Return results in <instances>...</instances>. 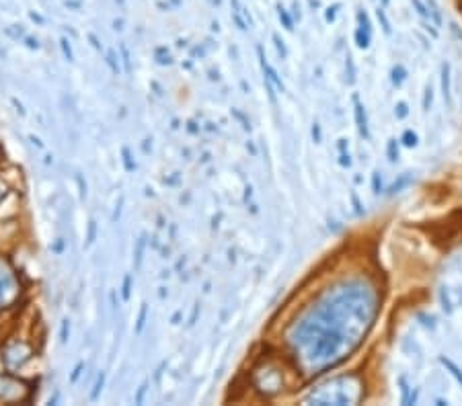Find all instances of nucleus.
Masks as SVG:
<instances>
[{
    "label": "nucleus",
    "instance_id": "obj_15",
    "mask_svg": "<svg viewBox=\"0 0 462 406\" xmlns=\"http://www.w3.org/2000/svg\"><path fill=\"white\" fill-rule=\"evenodd\" d=\"M396 115H399V117H405V115H407V105H405V103L399 105V111H396Z\"/></svg>",
    "mask_w": 462,
    "mask_h": 406
},
{
    "label": "nucleus",
    "instance_id": "obj_16",
    "mask_svg": "<svg viewBox=\"0 0 462 406\" xmlns=\"http://www.w3.org/2000/svg\"><path fill=\"white\" fill-rule=\"evenodd\" d=\"M335 10H337V6H333V8L327 10V21H333V19H335Z\"/></svg>",
    "mask_w": 462,
    "mask_h": 406
},
{
    "label": "nucleus",
    "instance_id": "obj_12",
    "mask_svg": "<svg viewBox=\"0 0 462 406\" xmlns=\"http://www.w3.org/2000/svg\"><path fill=\"white\" fill-rule=\"evenodd\" d=\"M429 105H432V87H427V89H425V101H423L425 111L429 109Z\"/></svg>",
    "mask_w": 462,
    "mask_h": 406
},
{
    "label": "nucleus",
    "instance_id": "obj_13",
    "mask_svg": "<svg viewBox=\"0 0 462 406\" xmlns=\"http://www.w3.org/2000/svg\"><path fill=\"white\" fill-rule=\"evenodd\" d=\"M372 185H374V193H380V175L376 173L374 179H372Z\"/></svg>",
    "mask_w": 462,
    "mask_h": 406
},
{
    "label": "nucleus",
    "instance_id": "obj_3",
    "mask_svg": "<svg viewBox=\"0 0 462 406\" xmlns=\"http://www.w3.org/2000/svg\"><path fill=\"white\" fill-rule=\"evenodd\" d=\"M442 90H444V99L450 105L452 103V97H450V66L444 64L442 66Z\"/></svg>",
    "mask_w": 462,
    "mask_h": 406
},
{
    "label": "nucleus",
    "instance_id": "obj_5",
    "mask_svg": "<svg viewBox=\"0 0 462 406\" xmlns=\"http://www.w3.org/2000/svg\"><path fill=\"white\" fill-rule=\"evenodd\" d=\"M439 361H442L444 363V365H446V369H450V373H452V376L458 380V383H460V386H462V371L454 365V363L452 361H450V359H446V357H442V359H439Z\"/></svg>",
    "mask_w": 462,
    "mask_h": 406
},
{
    "label": "nucleus",
    "instance_id": "obj_1",
    "mask_svg": "<svg viewBox=\"0 0 462 406\" xmlns=\"http://www.w3.org/2000/svg\"><path fill=\"white\" fill-rule=\"evenodd\" d=\"M358 21H360V29L356 31V41L360 47H368L370 45V21H368V15L366 13H358Z\"/></svg>",
    "mask_w": 462,
    "mask_h": 406
},
{
    "label": "nucleus",
    "instance_id": "obj_18",
    "mask_svg": "<svg viewBox=\"0 0 462 406\" xmlns=\"http://www.w3.org/2000/svg\"><path fill=\"white\" fill-rule=\"evenodd\" d=\"M4 195V187H0V197H2Z\"/></svg>",
    "mask_w": 462,
    "mask_h": 406
},
{
    "label": "nucleus",
    "instance_id": "obj_11",
    "mask_svg": "<svg viewBox=\"0 0 462 406\" xmlns=\"http://www.w3.org/2000/svg\"><path fill=\"white\" fill-rule=\"evenodd\" d=\"M389 156H390V160H392V162H394L396 158H399V150H396V142H394V140L389 144Z\"/></svg>",
    "mask_w": 462,
    "mask_h": 406
},
{
    "label": "nucleus",
    "instance_id": "obj_9",
    "mask_svg": "<svg viewBox=\"0 0 462 406\" xmlns=\"http://www.w3.org/2000/svg\"><path fill=\"white\" fill-rule=\"evenodd\" d=\"M403 144H405V146H409V148L415 146V144H417V135H415L413 132H405V135H403Z\"/></svg>",
    "mask_w": 462,
    "mask_h": 406
},
{
    "label": "nucleus",
    "instance_id": "obj_7",
    "mask_svg": "<svg viewBox=\"0 0 462 406\" xmlns=\"http://www.w3.org/2000/svg\"><path fill=\"white\" fill-rule=\"evenodd\" d=\"M413 4H415V8H417L419 17H423V19H432V17H429V10H427V6L421 2V0H413Z\"/></svg>",
    "mask_w": 462,
    "mask_h": 406
},
{
    "label": "nucleus",
    "instance_id": "obj_8",
    "mask_svg": "<svg viewBox=\"0 0 462 406\" xmlns=\"http://www.w3.org/2000/svg\"><path fill=\"white\" fill-rule=\"evenodd\" d=\"M405 80V70H403V66H396L394 70H392V82L394 84H401Z\"/></svg>",
    "mask_w": 462,
    "mask_h": 406
},
{
    "label": "nucleus",
    "instance_id": "obj_4",
    "mask_svg": "<svg viewBox=\"0 0 462 406\" xmlns=\"http://www.w3.org/2000/svg\"><path fill=\"white\" fill-rule=\"evenodd\" d=\"M427 8H429V17H432L434 23L439 27L442 25V13H439V6L436 4V0H427Z\"/></svg>",
    "mask_w": 462,
    "mask_h": 406
},
{
    "label": "nucleus",
    "instance_id": "obj_6",
    "mask_svg": "<svg viewBox=\"0 0 462 406\" xmlns=\"http://www.w3.org/2000/svg\"><path fill=\"white\" fill-rule=\"evenodd\" d=\"M279 21H282V23H284V27H286V29H290V31L294 29V27H292V19H290L288 10H286V8H282V6H279Z\"/></svg>",
    "mask_w": 462,
    "mask_h": 406
},
{
    "label": "nucleus",
    "instance_id": "obj_2",
    "mask_svg": "<svg viewBox=\"0 0 462 406\" xmlns=\"http://www.w3.org/2000/svg\"><path fill=\"white\" fill-rule=\"evenodd\" d=\"M356 119H358V127H360V134L364 137H368L370 132H368V123H366V113H364V107L360 105V101L356 99Z\"/></svg>",
    "mask_w": 462,
    "mask_h": 406
},
{
    "label": "nucleus",
    "instance_id": "obj_10",
    "mask_svg": "<svg viewBox=\"0 0 462 406\" xmlns=\"http://www.w3.org/2000/svg\"><path fill=\"white\" fill-rule=\"evenodd\" d=\"M376 15H378V19L382 21V27H384V31H386V33H390V23H389V21H386L384 10H382V8H378V13H376Z\"/></svg>",
    "mask_w": 462,
    "mask_h": 406
},
{
    "label": "nucleus",
    "instance_id": "obj_14",
    "mask_svg": "<svg viewBox=\"0 0 462 406\" xmlns=\"http://www.w3.org/2000/svg\"><path fill=\"white\" fill-rule=\"evenodd\" d=\"M405 183H407V177H403V179L399 180V183H394V185L390 187V193H394V191H396V189H401V187H403Z\"/></svg>",
    "mask_w": 462,
    "mask_h": 406
},
{
    "label": "nucleus",
    "instance_id": "obj_17",
    "mask_svg": "<svg viewBox=\"0 0 462 406\" xmlns=\"http://www.w3.org/2000/svg\"><path fill=\"white\" fill-rule=\"evenodd\" d=\"M341 164H343V166H345V164L349 166V164H351V160H349V156H341Z\"/></svg>",
    "mask_w": 462,
    "mask_h": 406
}]
</instances>
